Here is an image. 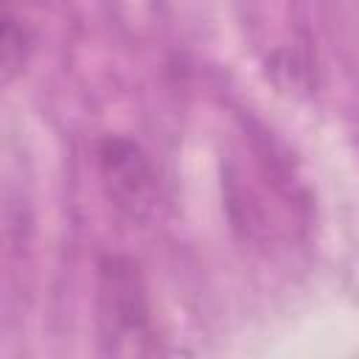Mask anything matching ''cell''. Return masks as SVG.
I'll return each instance as SVG.
<instances>
[{"mask_svg":"<svg viewBox=\"0 0 359 359\" xmlns=\"http://www.w3.org/2000/svg\"><path fill=\"white\" fill-rule=\"evenodd\" d=\"M98 171L107 199L132 222H146L157 205V174L146 151L121 135L98 143Z\"/></svg>","mask_w":359,"mask_h":359,"instance_id":"obj_1","label":"cell"},{"mask_svg":"<svg viewBox=\"0 0 359 359\" xmlns=\"http://www.w3.org/2000/svg\"><path fill=\"white\" fill-rule=\"evenodd\" d=\"M101 323L107 339H135L149 334V303L137 266L129 258L101 264Z\"/></svg>","mask_w":359,"mask_h":359,"instance_id":"obj_2","label":"cell"},{"mask_svg":"<svg viewBox=\"0 0 359 359\" xmlns=\"http://www.w3.org/2000/svg\"><path fill=\"white\" fill-rule=\"evenodd\" d=\"M28 42H31V36H28L25 25L11 14V8L6 3V8H3V67H6L3 73H6V81L25 65Z\"/></svg>","mask_w":359,"mask_h":359,"instance_id":"obj_3","label":"cell"}]
</instances>
